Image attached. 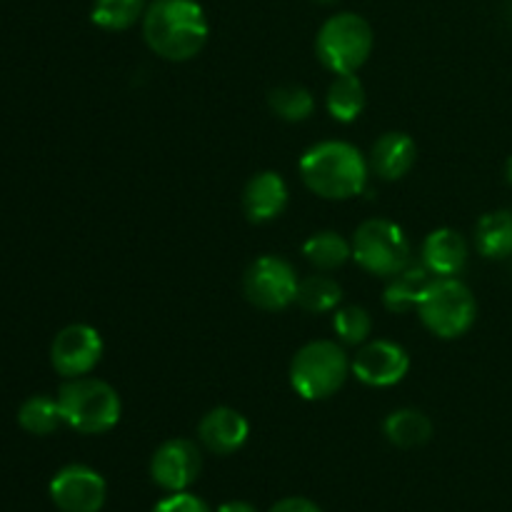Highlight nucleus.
<instances>
[{
  "mask_svg": "<svg viewBox=\"0 0 512 512\" xmlns=\"http://www.w3.org/2000/svg\"><path fill=\"white\" fill-rule=\"evenodd\" d=\"M108 498L103 475L88 465H68L50 480V500L60 512H100Z\"/></svg>",
  "mask_w": 512,
  "mask_h": 512,
  "instance_id": "nucleus-10",
  "label": "nucleus"
},
{
  "mask_svg": "<svg viewBox=\"0 0 512 512\" xmlns=\"http://www.w3.org/2000/svg\"><path fill=\"white\" fill-rule=\"evenodd\" d=\"M423 263L438 278H453L468 263V243L453 228H440L425 238Z\"/></svg>",
  "mask_w": 512,
  "mask_h": 512,
  "instance_id": "nucleus-15",
  "label": "nucleus"
},
{
  "mask_svg": "<svg viewBox=\"0 0 512 512\" xmlns=\"http://www.w3.org/2000/svg\"><path fill=\"white\" fill-rule=\"evenodd\" d=\"M373 28L358 13H338L320 28L315 50L330 73H358L373 53Z\"/></svg>",
  "mask_w": 512,
  "mask_h": 512,
  "instance_id": "nucleus-5",
  "label": "nucleus"
},
{
  "mask_svg": "<svg viewBox=\"0 0 512 512\" xmlns=\"http://www.w3.org/2000/svg\"><path fill=\"white\" fill-rule=\"evenodd\" d=\"M250 435L248 420L233 408H213L198 425V438L205 450L215 455H233Z\"/></svg>",
  "mask_w": 512,
  "mask_h": 512,
  "instance_id": "nucleus-13",
  "label": "nucleus"
},
{
  "mask_svg": "<svg viewBox=\"0 0 512 512\" xmlns=\"http://www.w3.org/2000/svg\"><path fill=\"white\" fill-rule=\"evenodd\" d=\"M475 245L480 255L488 260L512 258V213L510 210H495L480 218L475 228Z\"/></svg>",
  "mask_w": 512,
  "mask_h": 512,
  "instance_id": "nucleus-18",
  "label": "nucleus"
},
{
  "mask_svg": "<svg viewBox=\"0 0 512 512\" xmlns=\"http://www.w3.org/2000/svg\"><path fill=\"white\" fill-rule=\"evenodd\" d=\"M355 378L370 388H390L408 375L410 358L403 345L390 340H373L363 345L350 363Z\"/></svg>",
  "mask_w": 512,
  "mask_h": 512,
  "instance_id": "nucleus-12",
  "label": "nucleus"
},
{
  "mask_svg": "<svg viewBox=\"0 0 512 512\" xmlns=\"http://www.w3.org/2000/svg\"><path fill=\"white\" fill-rule=\"evenodd\" d=\"M350 360L333 340H315L300 348L290 363V385L305 400H325L338 393L350 375Z\"/></svg>",
  "mask_w": 512,
  "mask_h": 512,
  "instance_id": "nucleus-4",
  "label": "nucleus"
},
{
  "mask_svg": "<svg viewBox=\"0 0 512 512\" xmlns=\"http://www.w3.org/2000/svg\"><path fill=\"white\" fill-rule=\"evenodd\" d=\"M268 512H323L313 500L308 498H283L273 505Z\"/></svg>",
  "mask_w": 512,
  "mask_h": 512,
  "instance_id": "nucleus-28",
  "label": "nucleus"
},
{
  "mask_svg": "<svg viewBox=\"0 0 512 512\" xmlns=\"http://www.w3.org/2000/svg\"><path fill=\"white\" fill-rule=\"evenodd\" d=\"M353 258L368 273L393 278L410 263V243L393 220H365L353 235Z\"/></svg>",
  "mask_w": 512,
  "mask_h": 512,
  "instance_id": "nucleus-7",
  "label": "nucleus"
},
{
  "mask_svg": "<svg viewBox=\"0 0 512 512\" xmlns=\"http://www.w3.org/2000/svg\"><path fill=\"white\" fill-rule=\"evenodd\" d=\"M143 38L160 58L183 63L208 40V18L195 0H153L143 15Z\"/></svg>",
  "mask_w": 512,
  "mask_h": 512,
  "instance_id": "nucleus-1",
  "label": "nucleus"
},
{
  "mask_svg": "<svg viewBox=\"0 0 512 512\" xmlns=\"http://www.w3.org/2000/svg\"><path fill=\"white\" fill-rule=\"evenodd\" d=\"M315 3H323V5H330V3H338V0H315Z\"/></svg>",
  "mask_w": 512,
  "mask_h": 512,
  "instance_id": "nucleus-31",
  "label": "nucleus"
},
{
  "mask_svg": "<svg viewBox=\"0 0 512 512\" xmlns=\"http://www.w3.org/2000/svg\"><path fill=\"white\" fill-rule=\"evenodd\" d=\"M203 458H200L198 445L190 440L175 438L160 445L150 460V478L158 488L168 493H183L198 480Z\"/></svg>",
  "mask_w": 512,
  "mask_h": 512,
  "instance_id": "nucleus-11",
  "label": "nucleus"
},
{
  "mask_svg": "<svg viewBox=\"0 0 512 512\" xmlns=\"http://www.w3.org/2000/svg\"><path fill=\"white\" fill-rule=\"evenodd\" d=\"M268 103L270 110L280 120H288V123H303L315 110L313 95L303 85H280V88H273L268 95Z\"/></svg>",
  "mask_w": 512,
  "mask_h": 512,
  "instance_id": "nucleus-25",
  "label": "nucleus"
},
{
  "mask_svg": "<svg viewBox=\"0 0 512 512\" xmlns=\"http://www.w3.org/2000/svg\"><path fill=\"white\" fill-rule=\"evenodd\" d=\"M298 275L288 260L278 255H263L243 275V293L255 308L285 310L298 295Z\"/></svg>",
  "mask_w": 512,
  "mask_h": 512,
  "instance_id": "nucleus-8",
  "label": "nucleus"
},
{
  "mask_svg": "<svg viewBox=\"0 0 512 512\" xmlns=\"http://www.w3.org/2000/svg\"><path fill=\"white\" fill-rule=\"evenodd\" d=\"M385 438L395 445V448H420L433 438V423L425 413L420 410H395L385 418Z\"/></svg>",
  "mask_w": 512,
  "mask_h": 512,
  "instance_id": "nucleus-19",
  "label": "nucleus"
},
{
  "mask_svg": "<svg viewBox=\"0 0 512 512\" xmlns=\"http://www.w3.org/2000/svg\"><path fill=\"white\" fill-rule=\"evenodd\" d=\"M418 313L430 333L453 340L473 328L478 318V303L465 283L455 278H438L425 290Z\"/></svg>",
  "mask_w": 512,
  "mask_h": 512,
  "instance_id": "nucleus-6",
  "label": "nucleus"
},
{
  "mask_svg": "<svg viewBox=\"0 0 512 512\" xmlns=\"http://www.w3.org/2000/svg\"><path fill=\"white\" fill-rule=\"evenodd\" d=\"M145 0H95L90 20L103 30H128L145 15Z\"/></svg>",
  "mask_w": 512,
  "mask_h": 512,
  "instance_id": "nucleus-23",
  "label": "nucleus"
},
{
  "mask_svg": "<svg viewBox=\"0 0 512 512\" xmlns=\"http://www.w3.org/2000/svg\"><path fill=\"white\" fill-rule=\"evenodd\" d=\"M103 358V340L90 325L75 323L60 330L50 345V363L65 380L83 378Z\"/></svg>",
  "mask_w": 512,
  "mask_h": 512,
  "instance_id": "nucleus-9",
  "label": "nucleus"
},
{
  "mask_svg": "<svg viewBox=\"0 0 512 512\" xmlns=\"http://www.w3.org/2000/svg\"><path fill=\"white\" fill-rule=\"evenodd\" d=\"M340 298H343V288L333 278H328V275H308L298 283L295 303L308 310V313H328V310L338 308Z\"/></svg>",
  "mask_w": 512,
  "mask_h": 512,
  "instance_id": "nucleus-24",
  "label": "nucleus"
},
{
  "mask_svg": "<svg viewBox=\"0 0 512 512\" xmlns=\"http://www.w3.org/2000/svg\"><path fill=\"white\" fill-rule=\"evenodd\" d=\"M328 113L333 115L338 123H353L360 118L365 108V88L355 73L335 75V80L328 88Z\"/></svg>",
  "mask_w": 512,
  "mask_h": 512,
  "instance_id": "nucleus-20",
  "label": "nucleus"
},
{
  "mask_svg": "<svg viewBox=\"0 0 512 512\" xmlns=\"http://www.w3.org/2000/svg\"><path fill=\"white\" fill-rule=\"evenodd\" d=\"M333 328L340 343L360 345L368 340L370 330H373V320H370V313L365 308L348 305V308H340L338 313H335Z\"/></svg>",
  "mask_w": 512,
  "mask_h": 512,
  "instance_id": "nucleus-26",
  "label": "nucleus"
},
{
  "mask_svg": "<svg viewBox=\"0 0 512 512\" xmlns=\"http://www.w3.org/2000/svg\"><path fill=\"white\" fill-rule=\"evenodd\" d=\"M505 178H508V183L512 185V155H510L508 165H505Z\"/></svg>",
  "mask_w": 512,
  "mask_h": 512,
  "instance_id": "nucleus-30",
  "label": "nucleus"
},
{
  "mask_svg": "<svg viewBox=\"0 0 512 512\" xmlns=\"http://www.w3.org/2000/svg\"><path fill=\"white\" fill-rule=\"evenodd\" d=\"M18 423L25 433L40 435V438L55 433L60 428V423H63L58 398H48V395H33V398H28L20 405Z\"/></svg>",
  "mask_w": 512,
  "mask_h": 512,
  "instance_id": "nucleus-22",
  "label": "nucleus"
},
{
  "mask_svg": "<svg viewBox=\"0 0 512 512\" xmlns=\"http://www.w3.org/2000/svg\"><path fill=\"white\" fill-rule=\"evenodd\" d=\"M368 160L355 145L325 140L300 158V178L315 195L348 200L363 193L368 183Z\"/></svg>",
  "mask_w": 512,
  "mask_h": 512,
  "instance_id": "nucleus-2",
  "label": "nucleus"
},
{
  "mask_svg": "<svg viewBox=\"0 0 512 512\" xmlns=\"http://www.w3.org/2000/svg\"><path fill=\"white\" fill-rule=\"evenodd\" d=\"M430 283H433V273L428 270V265L408 263L390 278V285L385 288V308L393 313H408V310L418 308Z\"/></svg>",
  "mask_w": 512,
  "mask_h": 512,
  "instance_id": "nucleus-17",
  "label": "nucleus"
},
{
  "mask_svg": "<svg viewBox=\"0 0 512 512\" xmlns=\"http://www.w3.org/2000/svg\"><path fill=\"white\" fill-rule=\"evenodd\" d=\"M418 160V145L405 133H385L370 153V168L383 180H400Z\"/></svg>",
  "mask_w": 512,
  "mask_h": 512,
  "instance_id": "nucleus-16",
  "label": "nucleus"
},
{
  "mask_svg": "<svg viewBox=\"0 0 512 512\" xmlns=\"http://www.w3.org/2000/svg\"><path fill=\"white\" fill-rule=\"evenodd\" d=\"M63 423L83 435L108 433L118 425L123 405L118 393L98 378H73L58 390Z\"/></svg>",
  "mask_w": 512,
  "mask_h": 512,
  "instance_id": "nucleus-3",
  "label": "nucleus"
},
{
  "mask_svg": "<svg viewBox=\"0 0 512 512\" xmlns=\"http://www.w3.org/2000/svg\"><path fill=\"white\" fill-rule=\"evenodd\" d=\"M218 512H258L250 503L245 500H230V503H223L218 508Z\"/></svg>",
  "mask_w": 512,
  "mask_h": 512,
  "instance_id": "nucleus-29",
  "label": "nucleus"
},
{
  "mask_svg": "<svg viewBox=\"0 0 512 512\" xmlns=\"http://www.w3.org/2000/svg\"><path fill=\"white\" fill-rule=\"evenodd\" d=\"M288 208V185L278 173L253 175L243 190V210L250 223H270Z\"/></svg>",
  "mask_w": 512,
  "mask_h": 512,
  "instance_id": "nucleus-14",
  "label": "nucleus"
},
{
  "mask_svg": "<svg viewBox=\"0 0 512 512\" xmlns=\"http://www.w3.org/2000/svg\"><path fill=\"white\" fill-rule=\"evenodd\" d=\"M508 15H510V20H512V0H508Z\"/></svg>",
  "mask_w": 512,
  "mask_h": 512,
  "instance_id": "nucleus-32",
  "label": "nucleus"
},
{
  "mask_svg": "<svg viewBox=\"0 0 512 512\" xmlns=\"http://www.w3.org/2000/svg\"><path fill=\"white\" fill-rule=\"evenodd\" d=\"M153 512H213V510L208 508V503H205L203 498L183 490V493H170L168 498L160 500V503L153 508Z\"/></svg>",
  "mask_w": 512,
  "mask_h": 512,
  "instance_id": "nucleus-27",
  "label": "nucleus"
},
{
  "mask_svg": "<svg viewBox=\"0 0 512 512\" xmlns=\"http://www.w3.org/2000/svg\"><path fill=\"white\" fill-rule=\"evenodd\" d=\"M303 255L318 270H335L348 263V258H353V245L343 235L325 230V233H315L305 240Z\"/></svg>",
  "mask_w": 512,
  "mask_h": 512,
  "instance_id": "nucleus-21",
  "label": "nucleus"
}]
</instances>
